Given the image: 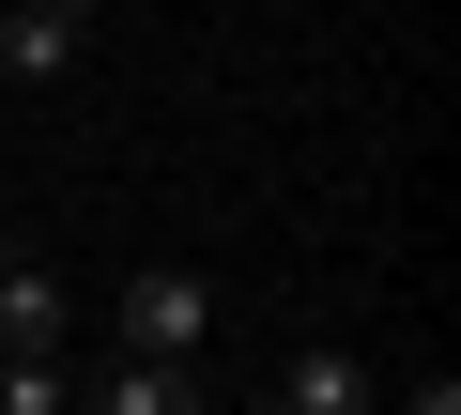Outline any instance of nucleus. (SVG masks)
Wrapping results in <instances>:
<instances>
[{
    "label": "nucleus",
    "mask_w": 461,
    "mask_h": 415,
    "mask_svg": "<svg viewBox=\"0 0 461 415\" xmlns=\"http://www.w3.org/2000/svg\"><path fill=\"white\" fill-rule=\"evenodd\" d=\"M200 338H215V293H200L185 262H139V277L108 293V354H123V369H200Z\"/></svg>",
    "instance_id": "nucleus-1"
},
{
    "label": "nucleus",
    "mask_w": 461,
    "mask_h": 415,
    "mask_svg": "<svg viewBox=\"0 0 461 415\" xmlns=\"http://www.w3.org/2000/svg\"><path fill=\"white\" fill-rule=\"evenodd\" d=\"M77 47H93V16H77V0H0V93L77 77Z\"/></svg>",
    "instance_id": "nucleus-2"
},
{
    "label": "nucleus",
    "mask_w": 461,
    "mask_h": 415,
    "mask_svg": "<svg viewBox=\"0 0 461 415\" xmlns=\"http://www.w3.org/2000/svg\"><path fill=\"white\" fill-rule=\"evenodd\" d=\"M77 415H215V400H200V369H123L108 354V369H77Z\"/></svg>",
    "instance_id": "nucleus-3"
},
{
    "label": "nucleus",
    "mask_w": 461,
    "mask_h": 415,
    "mask_svg": "<svg viewBox=\"0 0 461 415\" xmlns=\"http://www.w3.org/2000/svg\"><path fill=\"white\" fill-rule=\"evenodd\" d=\"M354 400H369V354H339V338H308L277 369V415H354Z\"/></svg>",
    "instance_id": "nucleus-4"
},
{
    "label": "nucleus",
    "mask_w": 461,
    "mask_h": 415,
    "mask_svg": "<svg viewBox=\"0 0 461 415\" xmlns=\"http://www.w3.org/2000/svg\"><path fill=\"white\" fill-rule=\"evenodd\" d=\"M0 354H62V277H47V262L0 277Z\"/></svg>",
    "instance_id": "nucleus-5"
},
{
    "label": "nucleus",
    "mask_w": 461,
    "mask_h": 415,
    "mask_svg": "<svg viewBox=\"0 0 461 415\" xmlns=\"http://www.w3.org/2000/svg\"><path fill=\"white\" fill-rule=\"evenodd\" d=\"M0 415H77V369L62 354H0Z\"/></svg>",
    "instance_id": "nucleus-6"
},
{
    "label": "nucleus",
    "mask_w": 461,
    "mask_h": 415,
    "mask_svg": "<svg viewBox=\"0 0 461 415\" xmlns=\"http://www.w3.org/2000/svg\"><path fill=\"white\" fill-rule=\"evenodd\" d=\"M400 415H461V369H415V384H400Z\"/></svg>",
    "instance_id": "nucleus-7"
},
{
    "label": "nucleus",
    "mask_w": 461,
    "mask_h": 415,
    "mask_svg": "<svg viewBox=\"0 0 461 415\" xmlns=\"http://www.w3.org/2000/svg\"><path fill=\"white\" fill-rule=\"evenodd\" d=\"M0 277H16V231H0Z\"/></svg>",
    "instance_id": "nucleus-8"
},
{
    "label": "nucleus",
    "mask_w": 461,
    "mask_h": 415,
    "mask_svg": "<svg viewBox=\"0 0 461 415\" xmlns=\"http://www.w3.org/2000/svg\"><path fill=\"white\" fill-rule=\"evenodd\" d=\"M247 415H277V400H247Z\"/></svg>",
    "instance_id": "nucleus-9"
}]
</instances>
